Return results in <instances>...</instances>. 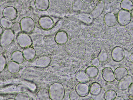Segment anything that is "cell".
<instances>
[{"instance_id":"cell-1","label":"cell","mask_w":133,"mask_h":100,"mask_svg":"<svg viewBox=\"0 0 133 100\" xmlns=\"http://www.w3.org/2000/svg\"><path fill=\"white\" fill-rule=\"evenodd\" d=\"M89 92L94 100H105L106 91L98 83L95 82L91 84L89 87Z\"/></svg>"},{"instance_id":"cell-2","label":"cell","mask_w":133,"mask_h":100,"mask_svg":"<svg viewBox=\"0 0 133 100\" xmlns=\"http://www.w3.org/2000/svg\"><path fill=\"white\" fill-rule=\"evenodd\" d=\"M22 31L24 33L29 34L34 30L35 24L34 20L29 16L25 17L21 19L20 22Z\"/></svg>"},{"instance_id":"cell-3","label":"cell","mask_w":133,"mask_h":100,"mask_svg":"<svg viewBox=\"0 0 133 100\" xmlns=\"http://www.w3.org/2000/svg\"><path fill=\"white\" fill-rule=\"evenodd\" d=\"M131 14L129 11L121 9L118 13V22L121 25L124 26L131 21Z\"/></svg>"},{"instance_id":"cell-4","label":"cell","mask_w":133,"mask_h":100,"mask_svg":"<svg viewBox=\"0 0 133 100\" xmlns=\"http://www.w3.org/2000/svg\"><path fill=\"white\" fill-rule=\"evenodd\" d=\"M15 34L10 28L5 29L1 35V42L3 46L8 45L13 40Z\"/></svg>"},{"instance_id":"cell-5","label":"cell","mask_w":133,"mask_h":100,"mask_svg":"<svg viewBox=\"0 0 133 100\" xmlns=\"http://www.w3.org/2000/svg\"><path fill=\"white\" fill-rule=\"evenodd\" d=\"M104 6V2L103 0H99L89 15L90 18L93 20L98 18L103 13Z\"/></svg>"},{"instance_id":"cell-6","label":"cell","mask_w":133,"mask_h":100,"mask_svg":"<svg viewBox=\"0 0 133 100\" xmlns=\"http://www.w3.org/2000/svg\"><path fill=\"white\" fill-rule=\"evenodd\" d=\"M38 22L41 28L45 30L51 29L54 26V21L49 16H45L39 18Z\"/></svg>"},{"instance_id":"cell-7","label":"cell","mask_w":133,"mask_h":100,"mask_svg":"<svg viewBox=\"0 0 133 100\" xmlns=\"http://www.w3.org/2000/svg\"><path fill=\"white\" fill-rule=\"evenodd\" d=\"M111 56L112 59L115 61H121L125 57V51L124 49L121 47H116L112 49Z\"/></svg>"},{"instance_id":"cell-8","label":"cell","mask_w":133,"mask_h":100,"mask_svg":"<svg viewBox=\"0 0 133 100\" xmlns=\"http://www.w3.org/2000/svg\"><path fill=\"white\" fill-rule=\"evenodd\" d=\"M17 11L12 6H8L3 9L2 14L4 17L11 21L15 20L17 16Z\"/></svg>"},{"instance_id":"cell-9","label":"cell","mask_w":133,"mask_h":100,"mask_svg":"<svg viewBox=\"0 0 133 100\" xmlns=\"http://www.w3.org/2000/svg\"><path fill=\"white\" fill-rule=\"evenodd\" d=\"M103 20L105 24L110 27L115 26L118 22L117 17L115 14L112 12H108L105 14Z\"/></svg>"},{"instance_id":"cell-10","label":"cell","mask_w":133,"mask_h":100,"mask_svg":"<svg viewBox=\"0 0 133 100\" xmlns=\"http://www.w3.org/2000/svg\"><path fill=\"white\" fill-rule=\"evenodd\" d=\"M114 73L115 79L118 81L124 80L129 75L127 69L122 66L116 68L114 71Z\"/></svg>"},{"instance_id":"cell-11","label":"cell","mask_w":133,"mask_h":100,"mask_svg":"<svg viewBox=\"0 0 133 100\" xmlns=\"http://www.w3.org/2000/svg\"><path fill=\"white\" fill-rule=\"evenodd\" d=\"M17 40L19 45L22 47H24L30 45L31 43V40L27 34L21 33L18 34Z\"/></svg>"},{"instance_id":"cell-12","label":"cell","mask_w":133,"mask_h":100,"mask_svg":"<svg viewBox=\"0 0 133 100\" xmlns=\"http://www.w3.org/2000/svg\"><path fill=\"white\" fill-rule=\"evenodd\" d=\"M75 90L81 97L87 96L89 92V87L86 83L79 82L76 85Z\"/></svg>"},{"instance_id":"cell-13","label":"cell","mask_w":133,"mask_h":100,"mask_svg":"<svg viewBox=\"0 0 133 100\" xmlns=\"http://www.w3.org/2000/svg\"><path fill=\"white\" fill-rule=\"evenodd\" d=\"M56 42L60 45L66 44L68 41L69 37L67 33L65 31L61 30L58 32L55 36Z\"/></svg>"},{"instance_id":"cell-14","label":"cell","mask_w":133,"mask_h":100,"mask_svg":"<svg viewBox=\"0 0 133 100\" xmlns=\"http://www.w3.org/2000/svg\"><path fill=\"white\" fill-rule=\"evenodd\" d=\"M102 74L104 79L107 82H112L115 80L114 72L110 68H104L102 70Z\"/></svg>"},{"instance_id":"cell-15","label":"cell","mask_w":133,"mask_h":100,"mask_svg":"<svg viewBox=\"0 0 133 100\" xmlns=\"http://www.w3.org/2000/svg\"><path fill=\"white\" fill-rule=\"evenodd\" d=\"M133 79L132 76L129 75L128 77L122 81H119L117 88L120 90H125L128 89L132 83Z\"/></svg>"},{"instance_id":"cell-16","label":"cell","mask_w":133,"mask_h":100,"mask_svg":"<svg viewBox=\"0 0 133 100\" xmlns=\"http://www.w3.org/2000/svg\"><path fill=\"white\" fill-rule=\"evenodd\" d=\"M55 85V98L56 99H62L65 94V90L64 86L60 83H57Z\"/></svg>"},{"instance_id":"cell-17","label":"cell","mask_w":133,"mask_h":100,"mask_svg":"<svg viewBox=\"0 0 133 100\" xmlns=\"http://www.w3.org/2000/svg\"><path fill=\"white\" fill-rule=\"evenodd\" d=\"M34 5L39 11L46 10L49 7L50 2L49 0H35Z\"/></svg>"},{"instance_id":"cell-18","label":"cell","mask_w":133,"mask_h":100,"mask_svg":"<svg viewBox=\"0 0 133 100\" xmlns=\"http://www.w3.org/2000/svg\"><path fill=\"white\" fill-rule=\"evenodd\" d=\"M85 72L87 76L90 79L96 77L98 74L99 70L97 67L92 66L88 67Z\"/></svg>"},{"instance_id":"cell-19","label":"cell","mask_w":133,"mask_h":100,"mask_svg":"<svg viewBox=\"0 0 133 100\" xmlns=\"http://www.w3.org/2000/svg\"><path fill=\"white\" fill-rule=\"evenodd\" d=\"M83 4L82 1L80 0H76L72 6V11L75 14H77L81 11L83 7Z\"/></svg>"},{"instance_id":"cell-20","label":"cell","mask_w":133,"mask_h":100,"mask_svg":"<svg viewBox=\"0 0 133 100\" xmlns=\"http://www.w3.org/2000/svg\"><path fill=\"white\" fill-rule=\"evenodd\" d=\"M120 6L122 9L129 11L133 10V3L130 0H122Z\"/></svg>"},{"instance_id":"cell-21","label":"cell","mask_w":133,"mask_h":100,"mask_svg":"<svg viewBox=\"0 0 133 100\" xmlns=\"http://www.w3.org/2000/svg\"><path fill=\"white\" fill-rule=\"evenodd\" d=\"M76 79L79 82L86 83L90 80L86 75L85 72H81L79 73L76 76Z\"/></svg>"},{"instance_id":"cell-22","label":"cell","mask_w":133,"mask_h":100,"mask_svg":"<svg viewBox=\"0 0 133 100\" xmlns=\"http://www.w3.org/2000/svg\"><path fill=\"white\" fill-rule=\"evenodd\" d=\"M12 24V21L8 20L4 17L1 19V26L5 29L11 28Z\"/></svg>"},{"instance_id":"cell-23","label":"cell","mask_w":133,"mask_h":100,"mask_svg":"<svg viewBox=\"0 0 133 100\" xmlns=\"http://www.w3.org/2000/svg\"><path fill=\"white\" fill-rule=\"evenodd\" d=\"M117 96V93L114 90L110 89L106 91L105 100H114Z\"/></svg>"},{"instance_id":"cell-24","label":"cell","mask_w":133,"mask_h":100,"mask_svg":"<svg viewBox=\"0 0 133 100\" xmlns=\"http://www.w3.org/2000/svg\"><path fill=\"white\" fill-rule=\"evenodd\" d=\"M11 29L15 34H18L22 31L20 23L18 22H16L13 23Z\"/></svg>"},{"instance_id":"cell-25","label":"cell","mask_w":133,"mask_h":100,"mask_svg":"<svg viewBox=\"0 0 133 100\" xmlns=\"http://www.w3.org/2000/svg\"><path fill=\"white\" fill-rule=\"evenodd\" d=\"M108 58V55L107 52L105 51H102L98 54V58L101 62L106 61Z\"/></svg>"},{"instance_id":"cell-26","label":"cell","mask_w":133,"mask_h":100,"mask_svg":"<svg viewBox=\"0 0 133 100\" xmlns=\"http://www.w3.org/2000/svg\"><path fill=\"white\" fill-rule=\"evenodd\" d=\"M80 97L75 90L72 91L69 94V98L71 100H79L80 98Z\"/></svg>"},{"instance_id":"cell-27","label":"cell","mask_w":133,"mask_h":100,"mask_svg":"<svg viewBox=\"0 0 133 100\" xmlns=\"http://www.w3.org/2000/svg\"><path fill=\"white\" fill-rule=\"evenodd\" d=\"M14 7L17 12H20L23 9V3L21 1L18 0L15 3Z\"/></svg>"},{"instance_id":"cell-28","label":"cell","mask_w":133,"mask_h":100,"mask_svg":"<svg viewBox=\"0 0 133 100\" xmlns=\"http://www.w3.org/2000/svg\"><path fill=\"white\" fill-rule=\"evenodd\" d=\"M100 62L98 58H95L91 61V64L92 66L97 67L99 65Z\"/></svg>"},{"instance_id":"cell-29","label":"cell","mask_w":133,"mask_h":100,"mask_svg":"<svg viewBox=\"0 0 133 100\" xmlns=\"http://www.w3.org/2000/svg\"><path fill=\"white\" fill-rule=\"evenodd\" d=\"M49 13L47 10L39 11L37 13V16L39 18L44 16H49Z\"/></svg>"},{"instance_id":"cell-30","label":"cell","mask_w":133,"mask_h":100,"mask_svg":"<svg viewBox=\"0 0 133 100\" xmlns=\"http://www.w3.org/2000/svg\"><path fill=\"white\" fill-rule=\"evenodd\" d=\"M124 28L127 30L130 31L133 29V22L130 21L128 24L124 26Z\"/></svg>"},{"instance_id":"cell-31","label":"cell","mask_w":133,"mask_h":100,"mask_svg":"<svg viewBox=\"0 0 133 100\" xmlns=\"http://www.w3.org/2000/svg\"><path fill=\"white\" fill-rule=\"evenodd\" d=\"M128 92L130 96L133 97V82L128 88Z\"/></svg>"},{"instance_id":"cell-32","label":"cell","mask_w":133,"mask_h":100,"mask_svg":"<svg viewBox=\"0 0 133 100\" xmlns=\"http://www.w3.org/2000/svg\"><path fill=\"white\" fill-rule=\"evenodd\" d=\"M83 2L86 4H89L93 0H82Z\"/></svg>"},{"instance_id":"cell-33","label":"cell","mask_w":133,"mask_h":100,"mask_svg":"<svg viewBox=\"0 0 133 100\" xmlns=\"http://www.w3.org/2000/svg\"><path fill=\"white\" fill-rule=\"evenodd\" d=\"M124 99L123 97L121 96H118L117 97L116 96L114 100H123Z\"/></svg>"},{"instance_id":"cell-34","label":"cell","mask_w":133,"mask_h":100,"mask_svg":"<svg viewBox=\"0 0 133 100\" xmlns=\"http://www.w3.org/2000/svg\"><path fill=\"white\" fill-rule=\"evenodd\" d=\"M129 59L130 62L133 64V55L131 54L130 56Z\"/></svg>"},{"instance_id":"cell-35","label":"cell","mask_w":133,"mask_h":100,"mask_svg":"<svg viewBox=\"0 0 133 100\" xmlns=\"http://www.w3.org/2000/svg\"><path fill=\"white\" fill-rule=\"evenodd\" d=\"M0 35H1L3 32L2 27L1 26L0 27Z\"/></svg>"},{"instance_id":"cell-36","label":"cell","mask_w":133,"mask_h":100,"mask_svg":"<svg viewBox=\"0 0 133 100\" xmlns=\"http://www.w3.org/2000/svg\"><path fill=\"white\" fill-rule=\"evenodd\" d=\"M128 98L129 99L133 100V97L131 96H129V97Z\"/></svg>"},{"instance_id":"cell-37","label":"cell","mask_w":133,"mask_h":100,"mask_svg":"<svg viewBox=\"0 0 133 100\" xmlns=\"http://www.w3.org/2000/svg\"><path fill=\"white\" fill-rule=\"evenodd\" d=\"M131 16L132 17V18H133V10L131 11Z\"/></svg>"}]
</instances>
